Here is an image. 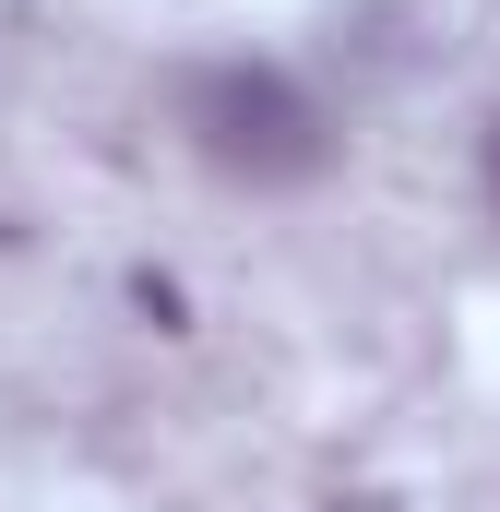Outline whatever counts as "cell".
Returning <instances> with one entry per match:
<instances>
[{
	"label": "cell",
	"instance_id": "6da1fadb",
	"mask_svg": "<svg viewBox=\"0 0 500 512\" xmlns=\"http://www.w3.org/2000/svg\"><path fill=\"white\" fill-rule=\"evenodd\" d=\"M179 120H191V143H203L227 179H310V167L334 155L322 108H310L274 60H215V72H191Z\"/></svg>",
	"mask_w": 500,
	"mask_h": 512
},
{
	"label": "cell",
	"instance_id": "7a4b0ae2",
	"mask_svg": "<svg viewBox=\"0 0 500 512\" xmlns=\"http://www.w3.org/2000/svg\"><path fill=\"white\" fill-rule=\"evenodd\" d=\"M489 203H500V131H489Z\"/></svg>",
	"mask_w": 500,
	"mask_h": 512
}]
</instances>
